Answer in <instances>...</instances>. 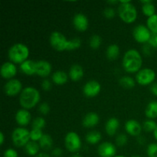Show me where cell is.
I'll return each instance as SVG.
<instances>
[{
  "instance_id": "5b68a950",
  "label": "cell",
  "mask_w": 157,
  "mask_h": 157,
  "mask_svg": "<svg viewBox=\"0 0 157 157\" xmlns=\"http://www.w3.org/2000/svg\"><path fill=\"white\" fill-rule=\"evenodd\" d=\"M12 140L15 147H25L30 141V131L23 127L15 129L12 133Z\"/></svg>"
},
{
  "instance_id": "681fc988",
  "label": "cell",
  "mask_w": 157,
  "mask_h": 157,
  "mask_svg": "<svg viewBox=\"0 0 157 157\" xmlns=\"http://www.w3.org/2000/svg\"><path fill=\"white\" fill-rule=\"evenodd\" d=\"M118 2H120L117 1V0H115V1H112V0H110V1H107V3H109V4H110V5L117 4Z\"/></svg>"
},
{
  "instance_id": "f35d334b",
  "label": "cell",
  "mask_w": 157,
  "mask_h": 157,
  "mask_svg": "<svg viewBox=\"0 0 157 157\" xmlns=\"http://www.w3.org/2000/svg\"><path fill=\"white\" fill-rule=\"evenodd\" d=\"M38 110H39V112L41 114L46 115L50 111V106H49V104L48 103L43 102L38 107Z\"/></svg>"
},
{
  "instance_id": "b9f144b4",
  "label": "cell",
  "mask_w": 157,
  "mask_h": 157,
  "mask_svg": "<svg viewBox=\"0 0 157 157\" xmlns=\"http://www.w3.org/2000/svg\"><path fill=\"white\" fill-rule=\"evenodd\" d=\"M41 87H42L44 90L48 91V90H49L52 88V83H51V81L48 79L43 80L42 82H41Z\"/></svg>"
},
{
  "instance_id": "8fae6325",
  "label": "cell",
  "mask_w": 157,
  "mask_h": 157,
  "mask_svg": "<svg viewBox=\"0 0 157 157\" xmlns=\"http://www.w3.org/2000/svg\"><path fill=\"white\" fill-rule=\"evenodd\" d=\"M101 84L95 80H90L84 85L83 93L87 98H94L101 92Z\"/></svg>"
},
{
  "instance_id": "8d00e7d4",
  "label": "cell",
  "mask_w": 157,
  "mask_h": 157,
  "mask_svg": "<svg viewBox=\"0 0 157 157\" xmlns=\"http://www.w3.org/2000/svg\"><path fill=\"white\" fill-rule=\"evenodd\" d=\"M116 143L119 147L126 145L127 143V136L124 134V133H121V134H119L117 136Z\"/></svg>"
},
{
  "instance_id": "83f0119b",
  "label": "cell",
  "mask_w": 157,
  "mask_h": 157,
  "mask_svg": "<svg viewBox=\"0 0 157 157\" xmlns=\"http://www.w3.org/2000/svg\"><path fill=\"white\" fill-rule=\"evenodd\" d=\"M107 58L109 60H115L118 58L120 55V48L117 44H110L107 47V52H106Z\"/></svg>"
},
{
  "instance_id": "7c38bea8",
  "label": "cell",
  "mask_w": 157,
  "mask_h": 157,
  "mask_svg": "<svg viewBox=\"0 0 157 157\" xmlns=\"http://www.w3.org/2000/svg\"><path fill=\"white\" fill-rule=\"evenodd\" d=\"M98 153L101 157H114L116 156L117 148L111 143L104 142L98 147Z\"/></svg>"
},
{
  "instance_id": "c3c4849f",
  "label": "cell",
  "mask_w": 157,
  "mask_h": 157,
  "mask_svg": "<svg viewBox=\"0 0 157 157\" xmlns=\"http://www.w3.org/2000/svg\"><path fill=\"white\" fill-rule=\"evenodd\" d=\"M138 142H139V144H144L145 143V139L143 136H139V138H138Z\"/></svg>"
},
{
  "instance_id": "4316f807",
  "label": "cell",
  "mask_w": 157,
  "mask_h": 157,
  "mask_svg": "<svg viewBox=\"0 0 157 157\" xmlns=\"http://www.w3.org/2000/svg\"><path fill=\"white\" fill-rule=\"evenodd\" d=\"M101 138H102L101 133L100 132L96 131V130L89 132V133H87V135L85 136L86 141L88 144H93V145L98 144L101 140Z\"/></svg>"
},
{
  "instance_id": "f1b7e54d",
  "label": "cell",
  "mask_w": 157,
  "mask_h": 157,
  "mask_svg": "<svg viewBox=\"0 0 157 157\" xmlns=\"http://www.w3.org/2000/svg\"><path fill=\"white\" fill-rule=\"evenodd\" d=\"M119 82H120V84H121L123 87H124V88H127V89H130L134 87L135 84H136L135 80L130 76L122 77V78L120 79Z\"/></svg>"
},
{
  "instance_id": "603a6c76",
  "label": "cell",
  "mask_w": 157,
  "mask_h": 157,
  "mask_svg": "<svg viewBox=\"0 0 157 157\" xmlns=\"http://www.w3.org/2000/svg\"><path fill=\"white\" fill-rule=\"evenodd\" d=\"M145 115L150 120L157 117V101H150L145 109Z\"/></svg>"
},
{
  "instance_id": "d6a6232c",
  "label": "cell",
  "mask_w": 157,
  "mask_h": 157,
  "mask_svg": "<svg viewBox=\"0 0 157 157\" xmlns=\"http://www.w3.org/2000/svg\"><path fill=\"white\" fill-rule=\"evenodd\" d=\"M157 127L156 123L153 120H147L144 121L143 128L144 129L146 132H154L156 128Z\"/></svg>"
},
{
  "instance_id": "7dc6e473",
  "label": "cell",
  "mask_w": 157,
  "mask_h": 157,
  "mask_svg": "<svg viewBox=\"0 0 157 157\" xmlns=\"http://www.w3.org/2000/svg\"><path fill=\"white\" fill-rule=\"evenodd\" d=\"M35 157H51L48 153H39Z\"/></svg>"
},
{
  "instance_id": "8992f818",
  "label": "cell",
  "mask_w": 157,
  "mask_h": 157,
  "mask_svg": "<svg viewBox=\"0 0 157 157\" xmlns=\"http://www.w3.org/2000/svg\"><path fill=\"white\" fill-rule=\"evenodd\" d=\"M64 145L71 153H77L81 148V140L79 135L75 132H69L64 137Z\"/></svg>"
},
{
  "instance_id": "ffe728a7",
  "label": "cell",
  "mask_w": 157,
  "mask_h": 157,
  "mask_svg": "<svg viewBox=\"0 0 157 157\" xmlns=\"http://www.w3.org/2000/svg\"><path fill=\"white\" fill-rule=\"evenodd\" d=\"M120 127V121L115 117H111L107 121L105 125L106 133L110 136H113L116 134L117 131Z\"/></svg>"
},
{
  "instance_id": "ab89813d",
  "label": "cell",
  "mask_w": 157,
  "mask_h": 157,
  "mask_svg": "<svg viewBox=\"0 0 157 157\" xmlns=\"http://www.w3.org/2000/svg\"><path fill=\"white\" fill-rule=\"evenodd\" d=\"M3 157H18V154L16 150L9 148L5 150L4 153H3Z\"/></svg>"
},
{
  "instance_id": "52a82bcc",
  "label": "cell",
  "mask_w": 157,
  "mask_h": 157,
  "mask_svg": "<svg viewBox=\"0 0 157 157\" xmlns=\"http://www.w3.org/2000/svg\"><path fill=\"white\" fill-rule=\"evenodd\" d=\"M49 41H50L52 47L56 51L63 52V51L67 50L68 40L61 32H57V31L52 32L50 35Z\"/></svg>"
},
{
  "instance_id": "2e32d148",
  "label": "cell",
  "mask_w": 157,
  "mask_h": 157,
  "mask_svg": "<svg viewBox=\"0 0 157 157\" xmlns=\"http://www.w3.org/2000/svg\"><path fill=\"white\" fill-rule=\"evenodd\" d=\"M125 130L130 136H138L142 131V127L136 120H129L125 124Z\"/></svg>"
},
{
  "instance_id": "d6986e66",
  "label": "cell",
  "mask_w": 157,
  "mask_h": 157,
  "mask_svg": "<svg viewBox=\"0 0 157 157\" xmlns=\"http://www.w3.org/2000/svg\"><path fill=\"white\" fill-rule=\"evenodd\" d=\"M20 69L25 75L29 76L36 75V61L33 60H26L20 64Z\"/></svg>"
},
{
  "instance_id": "7a4b0ae2",
  "label": "cell",
  "mask_w": 157,
  "mask_h": 157,
  "mask_svg": "<svg viewBox=\"0 0 157 157\" xmlns=\"http://www.w3.org/2000/svg\"><path fill=\"white\" fill-rule=\"evenodd\" d=\"M40 93L33 87H26L20 94L19 103L23 109L29 110L38 104L40 101Z\"/></svg>"
},
{
  "instance_id": "3957f363",
  "label": "cell",
  "mask_w": 157,
  "mask_h": 157,
  "mask_svg": "<svg viewBox=\"0 0 157 157\" xmlns=\"http://www.w3.org/2000/svg\"><path fill=\"white\" fill-rule=\"evenodd\" d=\"M117 12L121 20L126 23H133L137 17V10L130 1H120Z\"/></svg>"
},
{
  "instance_id": "f5cc1de1",
  "label": "cell",
  "mask_w": 157,
  "mask_h": 157,
  "mask_svg": "<svg viewBox=\"0 0 157 157\" xmlns=\"http://www.w3.org/2000/svg\"><path fill=\"white\" fill-rule=\"evenodd\" d=\"M114 157H125V156H121V155H120V156H114Z\"/></svg>"
},
{
  "instance_id": "9c48e42d",
  "label": "cell",
  "mask_w": 157,
  "mask_h": 157,
  "mask_svg": "<svg viewBox=\"0 0 157 157\" xmlns=\"http://www.w3.org/2000/svg\"><path fill=\"white\" fill-rule=\"evenodd\" d=\"M151 35V32L144 25H138L133 30V38L139 43H148Z\"/></svg>"
},
{
  "instance_id": "6da1fadb",
  "label": "cell",
  "mask_w": 157,
  "mask_h": 157,
  "mask_svg": "<svg viewBox=\"0 0 157 157\" xmlns=\"http://www.w3.org/2000/svg\"><path fill=\"white\" fill-rule=\"evenodd\" d=\"M143 58L140 53L134 48L127 50L123 58L122 65L124 70L129 73H135L140 70Z\"/></svg>"
},
{
  "instance_id": "9a60e30c",
  "label": "cell",
  "mask_w": 157,
  "mask_h": 157,
  "mask_svg": "<svg viewBox=\"0 0 157 157\" xmlns=\"http://www.w3.org/2000/svg\"><path fill=\"white\" fill-rule=\"evenodd\" d=\"M52 64L45 60L36 61V75L42 78L49 76L52 72Z\"/></svg>"
},
{
  "instance_id": "ee69618b",
  "label": "cell",
  "mask_w": 157,
  "mask_h": 157,
  "mask_svg": "<svg viewBox=\"0 0 157 157\" xmlns=\"http://www.w3.org/2000/svg\"><path fill=\"white\" fill-rule=\"evenodd\" d=\"M150 47L151 46L150 45V44H146V45L144 46V48H143V52H144V53L145 54V55H150V53H151V49H150Z\"/></svg>"
},
{
  "instance_id": "f6af8a7d",
  "label": "cell",
  "mask_w": 157,
  "mask_h": 157,
  "mask_svg": "<svg viewBox=\"0 0 157 157\" xmlns=\"http://www.w3.org/2000/svg\"><path fill=\"white\" fill-rule=\"evenodd\" d=\"M150 91L152 92L153 94L157 97V83H154V84H152L151 87H150Z\"/></svg>"
},
{
  "instance_id": "30bf717a",
  "label": "cell",
  "mask_w": 157,
  "mask_h": 157,
  "mask_svg": "<svg viewBox=\"0 0 157 157\" xmlns=\"http://www.w3.org/2000/svg\"><path fill=\"white\" fill-rule=\"evenodd\" d=\"M4 91L8 96H15L22 91V84L19 80L12 78L6 83Z\"/></svg>"
},
{
  "instance_id": "5bb4252c",
  "label": "cell",
  "mask_w": 157,
  "mask_h": 157,
  "mask_svg": "<svg viewBox=\"0 0 157 157\" xmlns=\"http://www.w3.org/2000/svg\"><path fill=\"white\" fill-rule=\"evenodd\" d=\"M73 25L79 32H84L87 29L89 25L87 17L83 13H77L73 18Z\"/></svg>"
},
{
  "instance_id": "e575fe53",
  "label": "cell",
  "mask_w": 157,
  "mask_h": 157,
  "mask_svg": "<svg viewBox=\"0 0 157 157\" xmlns=\"http://www.w3.org/2000/svg\"><path fill=\"white\" fill-rule=\"evenodd\" d=\"M45 126V120L43 117H36L32 122V129L41 130Z\"/></svg>"
},
{
  "instance_id": "4fadbf2b",
  "label": "cell",
  "mask_w": 157,
  "mask_h": 157,
  "mask_svg": "<svg viewBox=\"0 0 157 157\" xmlns=\"http://www.w3.org/2000/svg\"><path fill=\"white\" fill-rule=\"evenodd\" d=\"M17 73V67L15 64L11 61L5 62L0 69V75L5 79H12Z\"/></svg>"
},
{
  "instance_id": "816d5d0a",
  "label": "cell",
  "mask_w": 157,
  "mask_h": 157,
  "mask_svg": "<svg viewBox=\"0 0 157 157\" xmlns=\"http://www.w3.org/2000/svg\"><path fill=\"white\" fill-rule=\"evenodd\" d=\"M71 157H82V156L79 154H73Z\"/></svg>"
},
{
  "instance_id": "484cf974",
  "label": "cell",
  "mask_w": 157,
  "mask_h": 157,
  "mask_svg": "<svg viewBox=\"0 0 157 157\" xmlns=\"http://www.w3.org/2000/svg\"><path fill=\"white\" fill-rule=\"evenodd\" d=\"M38 144L40 146V148L47 151V150H51L53 147V140L50 135L44 133L41 140L38 141Z\"/></svg>"
},
{
  "instance_id": "7402d4cb",
  "label": "cell",
  "mask_w": 157,
  "mask_h": 157,
  "mask_svg": "<svg viewBox=\"0 0 157 157\" xmlns=\"http://www.w3.org/2000/svg\"><path fill=\"white\" fill-rule=\"evenodd\" d=\"M67 73L63 71H57L55 73H53L52 77V79L55 84H58V85H62L64 84L67 81Z\"/></svg>"
},
{
  "instance_id": "e0dca14e",
  "label": "cell",
  "mask_w": 157,
  "mask_h": 157,
  "mask_svg": "<svg viewBox=\"0 0 157 157\" xmlns=\"http://www.w3.org/2000/svg\"><path fill=\"white\" fill-rule=\"evenodd\" d=\"M32 119L31 113L25 109H20L15 113V121L20 126H27Z\"/></svg>"
},
{
  "instance_id": "d4e9b609",
  "label": "cell",
  "mask_w": 157,
  "mask_h": 157,
  "mask_svg": "<svg viewBox=\"0 0 157 157\" xmlns=\"http://www.w3.org/2000/svg\"><path fill=\"white\" fill-rule=\"evenodd\" d=\"M40 146L39 144L35 141L30 140L25 146V151L29 156H36L39 152Z\"/></svg>"
},
{
  "instance_id": "ba28073f",
  "label": "cell",
  "mask_w": 157,
  "mask_h": 157,
  "mask_svg": "<svg viewBox=\"0 0 157 157\" xmlns=\"http://www.w3.org/2000/svg\"><path fill=\"white\" fill-rule=\"evenodd\" d=\"M156 79V72L151 68L140 69L136 75V81L143 86L148 85L153 83Z\"/></svg>"
},
{
  "instance_id": "44dd1931",
  "label": "cell",
  "mask_w": 157,
  "mask_h": 157,
  "mask_svg": "<svg viewBox=\"0 0 157 157\" xmlns=\"http://www.w3.org/2000/svg\"><path fill=\"white\" fill-rule=\"evenodd\" d=\"M69 77L73 81H78L84 76V70L79 64H73L69 70Z\"/></svg>"
},
{
  "instance_id": "f546056e",
  "label": "cell",
  "mask_w": 157,
  "mask_h": 157,
  "mask_svg": "<svg viewBox=\"0 0 157 157\" xmlns=\"http://www.w3.org/2000/svg\"><path fill=\"white\" fill-rule=\"evenodd\" d=\"M147 26L151 33L157 34V14L147 18Z\"/></svg>"
},
{
  "instance_id": "bcb514c9",
  "label": "cell",
  "mask_w": 157,
  "mask_h": 157,
  "mask_svg": "<svg viewBox=\"0 0 157 157\" xmlns=\"http://www.w3.org/2000/svg\"><path fill=\"white\" fill-rule=\"evenodd\" d=\"M5 140V136H4V133L2 132L0 133V145H2L3 143H4Z\"/></svg>"
},
{
  "instance_id": "f907efd6",
  "label": "cell",
  "mask_w": 157,
  "mask_h": 157,
  "mask_svg": "<svg viewBox=\"0 0 157 157\" xmlns=\"http://www.w3.org/2000/svg\"><path fill=\"white\" fill-rule=\"evenodd\" d=\"M153 136H154V138L157 140V127L156 128V130H155V131L153 132Z\"/></svg>"
},
{
  "instance_id": "74e56055",
  "label": "cell",
  "mask_w": 157,
  "mask_h": 157,
  "mask_svg": "<svg viewBox=\"0 0 157 157\" xmlns=\"http://www.w3.org/2000/svg\"><path fill=\"white\" fill-rule=\"evenodd\" d=\"M116 15V12H115L114 9L112 7H107L104 10V15L108 19H111Z\"/></svg>"
},
{
  "instance_id": "ac0fdd59",
  "label": "cell",
  "mask_w": 157,
  "mask_h": 157,
  "mask_svg": "<svg viewBox=\"0 0 157 157\" xmlns=\"http://www.w3.org/2000/svg\"><path fill=\"white\" fill-rule=\"evenodd\" d=\"M100 117L98 113L94 112H90L87 113L83 118L82 124L84 127L90 128V127H94L96 125H98L99 123Z\"/></svg>"
},
{
  "instance_id": "277c9868",
  "label": "cell",
  "mask_w": 157,
  "mask_h": 157,
  "mask_svg": "<svg viewBox=\"0 0 157 157\" xmlns=\"http://www.w3.org/2000/svg\"><path fill=\"white\" fill-rule=\"evenodd\" d=\"M29 55V49L22 43H16L11 46L9 50V58L14 64H22L28 60Z\"/></svg>"
},
{
  "instance_id": "cb8c5ba5",
  "label": "cell",
  "mask_w": 157,
  "mask_h": 157,
  "mask_svg": "<svg viewBox=\"0 0 157 157\" xmlns=\"http://www.w3.org/2000/svg\"><path fill=\"white\" fill-rule=\"evenodd\" d=\"M142 3V11L144 12V14L147 16L151 17L153 15H154L155 12H156V7H155L154 4L153 3V2L150 1H141Z\"/></svg>"
},
{
  "instance_id": "4dcf8cb0",
  "label": "cell",
  "mask_w": 157,
  "mask_h": 157,
  "mask_svg": "<svg viewBox=\"0 0 157 157\" xmlns=\"http://www.w3.org/2000/svg\"><path fill=\"white\" fill-rule=\"evenodd\" d=\"M101 42H102V39H101L100 35H93L90 37L89 44H90V47L92 49H94L95 50V49H98L101 46Z\"/></svg>"
},
{
  "instance_id": "836d02e7",
  "label": "cell",
  "mask_w": 157,
  "mask_h": 157,
  "mask_svg": "<svg viewBox=\"0 0 157 157\" xmlns=\"http://www.w3.org/2000/svg\"><path fill=\"white\" fill-rule=\"evenodd\" d=\"M43 132L39 129H32L30 131V140L32 141H39L43 136Z\"/></svg>"
},
{
  "instance_id": "d590c367",
  "label": "cell",
  "mask_w": 157,
  "mask_h": 157,
  "mask_svg": "<svg viewBox=\"0 0 157 157\" xmlns=\"http://www.w3.org/2000/svg\"><path fill=\"white\" fill-rule=\"evenodd\" d=\"M147 153L148 157H157V144L152 143L149 144L147 149Z\"/></svg>"
},
{
  "instance_id": "60d3db41",
  "label": "cell",
  "mask_w": 157,
  "mask_h": 157,
  "mask_svg": "<svg viewBox=\"0 0 157 157\" xmlns=\"http://www.w3.org/2000/svg\"><path fill=\"white\" fill-rule=\"evenodd\" d=\"M148 44H150L151 47L157 48V34L152 33L151 37H150V40L148 41Z\"/></svg>"
},
{
  "instance_id": "1f68e13d",
  "label": "cell",
  "mask_w": 157,
  "mask_h": 157,
  "mask_svg": "<svg viewBox=\"0 0 157 157\" xmlns=\"http://www.w3.org/2000/svg\"><path fill=\"white\" fill-rule=\"evenodd\" d=\"M81 41L78 38H74L72 39L68 40V44H67V51H72L78 49V48L81 47Z\"/></svg>"
},
{
  "instance_id": "7bdbcfd3",
  "label": "cell",
  "mask_w": 157,
  "mask_h": 157,
  "mask_svg": "<svg viewBox=\"0 0 157 157\" xmlns=\"http://www.w3.org/2000/svg\"><path fill=\"white\" fill-rule=\"evenodd\" d=\"M63 154V151L61 149L56 147V148L54 149L52 152V155L54 157H61Z\"/></svg>"
},
{
  "instance_id": "db71d44e",
  "label": "cell",
  "mask_w": 157,
  "mask_h": 157,
  "mask_svg": "<svg viewBox=\"0 0 157 157\" xmlns=\"http://www.w3.org/2000/svg\"><path fill=\"white\" fill-rule=\"evenodd\" d=\"M131 157H140V156H131Z\"/></svg>"
}]
</instances>
